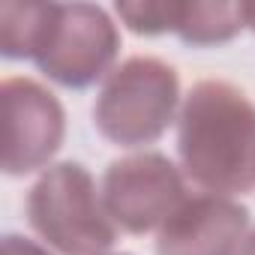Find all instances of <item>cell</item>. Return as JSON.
<instances>
[{"instance_id": "obj_6", "label": "cell", "mask_w": 255, "mask_h": 255, "mask_svg": "<svg viewBox=\"0 0 255 255\" xmlns=\"http://www.w3.org/2000/svg\"><path fill=\"white\" fill-rule=\"evenodd\" d=\"M0 129L3 171L9 177L30 174L42 168L63 144V105L39 81L12 75L0 84Z\"/></svg>"}, {"instance_id": "obj_8", "label": "cell", "mask_w": 255, "mask_h": 255, "mask_svg": "<svg viewBox=\"0 0 255 255\" xmlns=\"http://www.w3.org/2000/svg\"><path fill=\"white\" fill-rule=\"evenodd\" d=\"M51 15V3H0V51L12 60H33L45 24Z\"/></svg>"}, {"instance_id": "obj_12", "label": "cell", "mask_w": 255, "mask_h": 255, "mask_svg": "<svg viewBox=\"0 0 255 255\" xmlns=\"http://www.w3.org/2000/svg\"><path fill=\"white\" fill-rule=\"evenodd\" d=\"M243 24L255 30V3H243Z\"/></svg>"}, {"instance_id": "obj_1", "label": "cell", "mask_w": 255, "mask_h": 255, "mask_svg": "<svg viewBox=\"0 0 255 255\" xmlns=\"http://www.w3.org/2000/svg\"><path fill=\"white\" fill-rule=\"evenodd\" d=\"M183 174L213 195L255 189V102L228 81H198L177 123Z\"/></svg>"}, {"instance_id": "obj_4", "label": "cell", "mask_w": 255, "mask_h": 255, "mask_svg": "<svg viewBox=\"0 0 255 255\" xmlns=\"http://www.w3.org/2000/svg\"><path fill=\"white\" fill-rule=\"evenodd\" d=\"M117 48H120V36L111 18L99 6L51 3V15L42 42L33 54V63L51 81L81 90L105 75L111 60L117 57Z\"/></svg>"}, {"instance_id": "obj_5", "label": "cell", "mask_w": 255, "mask_h": 255, "mask_svg": "<svg viewBox=\"0 0 255 255\" xmlns=\"http://www.w3.org/2000/svg\"><path fill=\"white\" fill-rule=\"evenodd\" d=\"M186 198L183 174L162 153H132L114 159L102 174V204L120 231L147 234Z\"/></svg>"}, {"instance_id": "obj_7", "label": "cell", "mask_w": 255, "mask_h": 255, "mask_svg": "<svg viewBox=\"0 0 255 255\" xmlns=\"http://www.w3.org/2000/svg\"><path fill=\"white\" fill-rule=\"evenodd\" d=\"M249 210L228 195L195 192L165 219L156 234V255H240Z\"/></svg>"}, {"instance_id": "obj_9", "label": "cell", "mask_w": 255, "mask_h": 255, "mask_svg": "<svg viewBox=\"0 0 255 255\" xmlns=\"http://www.w3.org/2000/svg\"><path fill=\"white\" fill-rule=\"evenodd\" d=\"M243 27V3H183L174 33L186 45H219Z\"/></svg>"}, {"instance_id": "obj_11", "label": "cell", "mask_w": 255, "mask_h": 255, "mask_svg": "<svg viewBox=\"0 0 255 255\" xmlns=\"http://www.w3.org/2000/svg\"><path fill=\"white\" fill-rule=\"evenodd\" d=\"M3 255H48L39 243H33L30 237L21 234H6L3 237Z\"/></svg>"}, {"instance_id": "obj_13", "label": "cell", "mask_w": 255, "mask_h": 255, "mask_svg": "<svg viewBox=\"0 0 255 255\" xmlns=\"http://www.w3.org/2000/svg\"><path fill=\"white\" fill-rule=\"evenodd\" d=\"M240 255H255V231L246 237V243H243V249H240Z\"/></svg>"}, {"instance_id": "obj_10", "label": "cell", "mask_w": 255, "mask_h": 255, "mask_svg": "<svg viewBox=\"0 0 255 255\" xmlns=\"http://www.w3.org/2000/svg\"><path fill=\"white\" fill-rule=\"evenodd\" d=\"M183 3H117V15L126 21L132 33L156 36L177 27Z\"/></svg>"}, {"instance_id": "obj_3", "label": "cell", "mask_w": 255, "mask_h": 255, "mask_svg": "<svg viewBox=\"0 0 255 255\" xmlns=\"http://www.w3.org/2000/svg\"><path fill=\"white\" fill-rule=\"evenodd\" d=\"M177 111V72L156 57H129L108 72L96 105V129L120 144L141 147L156 141Z\"/></svg>"}, {"instance_id": "obj_2", "label": "cell", "mask_w": 255, "mask_h": 255, "mask_svg": "<svg viewBox=\"0 0 255 255\" xmlns=\"http://www.w3.org/2000/svg\"><path fill=\"white\" fill-rule=\"evenodd\" d=\"M30 228L63 255H99L117 240L102 192L81 162L51 165L27 195Z\"/></svg>"}]
</instances>
